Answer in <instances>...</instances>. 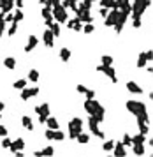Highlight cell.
I'll return each mask as SVG.
<instances>
[{"instance_id":"obj_1","label":"cell","mask_w":153,"mask_h":157,"mask_svg":"<svg viewBox=\"0 0 153 157\" xmlns=\"http://www.w3.org/2000/svg\"><path fill=\"white\" fill-rule=\"evenodd\" d=\"M51 14H53V20L58 21V23H65L67 21V12H65V7H62L60 4H55L51 7Z\"/></svg>"},{"instance_id":"obj_2","label":"cell","mask_w":153,"mask_h":157,"mask_svg":"<svg viewBox=\"0 0 153 157\" xmlns=\"http://www.w3.org/2000/svg\"><path fill=\"white\" fill-rule=\"evenodd\" d=\"M78 20L84 21V23H92V16H90V9H79L78 12Z\"/></svg>"},{"instance_id":"obj_3","label":"cell","mask_w":153,"mask_h":157,"mask_svg":"<svg viewBox=\"0 0 153 157\" xmlns=\"http://www.w3.org/2000/svg\"><path fill=\"white\" fill-rule=\"evenodd\" d=\"M148 60H151V51L141 53V55H139V60H137V67H139V69L144 67V64L148 62Z\"/></svg>"},{"instance_id":"obj_4","label":"cell","mask_w":153,"mask_h":157,"mask_svg":"<svg viewBox=\"0 0 153 157\" xmlns=\"http://www.w3.org/2000/svg\"><path fill=\"white\" fill-rule=\"evenodd\" d=\"M23 147H25V139L23 138H18L16 141H11L9 148L12 150V152H16V150H23Z\"/></svg>"},{"instance_id":"obj_5","label":"cell","mask_w":153,"mask_h":157,"mask_svg":"<svg viewBox=\"0 0 153 157\" xmlns=\"http://www.w3.org/2000/svg\"><path fill=\"white\" fill-rule=\"evenodd\" d=\"M42 39H44V44H46L48 48H51V46H53V41H55V35H53V32L51 30H44Z\"/></svg>"},{"instance_id":"obj_6","label":"cell","mask_w":153,"mask_h":157,"mask_svg":"<svg viewBox=\"0 0 153 157\" xmlns=\"http://www.w3.org/2000/svg\"><path fill=\"white\" fill-rule=\"evenodd\" d=\"M81 131H83L81 126H74V124H69V138H71V139H76V136H78Z\"/></svg>"},{"instance_id":"obj_7","label":"cell","mask_w":153,"mask_h":157,"mask_svg":"<svg viewBox=\"0 0 153 157\" xmlns=\"http://www.w3.org/2000/svg\"><path fill=\"white\" fill-rule=\"evenodd\" d=\"M37 42H39V39H37V35H30L28 37V44L25 46V51L28 53V51H32L35 46H37Z\"/></svg>"},{"instance_id":"obj_8","label":"cell","mask_w":153,"mask_h":157,"mask_svg":"<svg viewBox=\"0 0 153 157\" xmlns=\"http://www.w3.org/2000/svg\"><path fill=\"white\" fill-rule=\"evenodd\" d=\"M113 150H114V155H118V157H123L125 154H127V150H125V145H123V143H114Z\"/></svg>"},{"instance_id":"obj_9","label":"cell","mask_w":153,"mask_h":157,"mask_svg":"<svg viewBox=\"0 0 153 157\" xmlns=\"http://www.w3.org/2000/svg\"><path fill=\"white\" fill-rule=\"evenodd\" d=\"M127 90H129V92H134V94H143V88L135 83V81H129V83H127Z\"/></svg>"},{"instance_id":"obj_10","label":"cell","mask_w":153,"mask_h":157,"mask_svg":"<svg viewBox=\"0 0 153 157\" xmlns=\"http://www.w3.org/2000/svg\"><path fill=\"white\" fill-rule=\"evenodd\" d=\"M44 124H46L48 129H53V131H55V129H58V120H56V118H53V116H49V115H48V118H46V122H44Z\"/></svg>"},{"instance_id":"obj_11","label":"cell","mask_w":153,"mask_h":157,"mask_svg":"<svg viewBox=\"0 0 153 157\" xmlns=\"http://www.w3.org/2000/svg\"><path fill=\"white\" fill-rule=\"evenodd\" d=\"M35 113H37V115H49V104L44 103V104L37 106V108H35Z\"/></svg>"},{"instance_id":"obj_12","label":"cell","mask_w":153,"mask_h":157,"mask_svg":"<svg viewBox=\"0 0 153 157\" xmlns=\"http://www.w3.org/2000/svg\"><path fill=\"white\" fill-rule=\"evenodd\" d=\"M58 57H60L62 62H67V60L71 58V50H69V48H62L60 53H58Z\"/></svg>"},{"instance_id":"obj_13","label":"cell","mask_w":153,"mask_h":157,"mask_svg":"<svg viewBox=\"0 0 153 157\" xmlns=\"http://www.w3.org/2000/svg\"><path fill=\"white\" fill-rule=\"evenodd\" d=\"M21 124H23V127L25 129H28V131H33V124H32V118L28 115H25L23 118H21Z\"/></svg>"},{"instance_id":"obj_14","label":"cell","mask_w":153,"mask_h":157,"mask_svg":"<svg viewBox=\"0 0 153 157\" xmlns=\"http://www.w3.org/2000/svg\"><path fill=\"white\" fill-rule=\"evenodd\" d=\"M4 65H5L7 69H14V67H16V58H14V57H7V58H4Z\"/></svg>"},{"instance_id":"obj_15","label":"cell","mask_w":153,"mask_h":157,"mask_svg":"<svg viewBox=\"0 0 153 157\" xmlns=\"http://www.w3.org/2000/svg\"><path fill=\"white\" fill-rule=\"evenodd\" d=\"M49 30L53 32L55 37H58V35H60V23H58V21H53L49 25Z\"/></svg>"},{"instance_id":"obj_16","label":"cell","mask_w":153,"mask_h":157,"mask_svg":"<svg viewBox=\"0 0 153 157\" xmlns=\"http://www.w3.org/2000/svg\"><path fill=\"white\" fill-rule=\"evenodd\" d=\"M134 154H135V155H143L144 154V143H134Z\"/></svg>"},{"instance_id":"obj_17","label":"cell","mask_w":153,"mask_h":157,"mask_svg":"<svg viewBox=\"0 0 153 157\" xmlns=\"http://www.w3.org/2000/svg\"><path fill=\"white\" fill-rule=\"evenodd\" d=\"M137 124H139V132L146 136V134L150 132V127L146 126V122H141V120H137Z\"/></svg>"},{"instance_id":"obj_18","label":"cell","mask_w":153,"mask_h":157,"mask_svg":"<svg viewBox=\"0 0 153 157\" xmlns=\"http://www.w3.org/2000/svg\"><path fill=\"white\" fill-rule=\"evenodd\" d=\"M76 139H78L79 143H88V141H90V136H88V134H84V132L81 131V132L76 136Z\"/></svg>"},{"instance_id":"obj_19","label":"cell","mask_w":153,"mask_h":157,"mask_svg":"<svg viewBox=\"0 0 153 157\" xmlns=\"http://www.w3.org/2000/svg\"><path fill=\"white\" fill-rule=\"evenodd\" d=\"M21 90H23V92H21V99H23V101H27V99H30V97H32V90H30V88L23 87Z\"/></svg>"},{"instance_id":"obj_20","label":"cell","mask_w":153,"mask_h":157,"mask_svg":"<svg viewBox=\"0 0 153 157\" xmlns=\"http://www.w3.org/2000/svg\"><path fill=\"white\" fill-rule=\"evenodd\" d=\"M63 138H65V134H63L62 131H58V129H55V131H53V139H55V141H62Z\"/></svg>"},{"instance_id":"obj_21","label":"cell","mask_w":153,"mask_h":157,"mask_svg":"<svg viewBox=\"0 0 153 157\" xmlns=\"http://www.w3.org/2000/svg\"><path fill=\"white\" fill-rule=\"evenodd\" d=\"M23 18H25V14H23V11H21V9H18L14 14H12V21H16V23H18V21H21Z\"/></svg>"},{"instance_id":"obj_22","label":"cell","mask_w":153,"mask_h":157,"mask_svg":"<svg viewBox=\"0 0 153 157\" xmlns=\"http://www.w3.org/2000/svg\"><path fill=\"white\" fill-rule=\"evenodd\" d=\"M28 80H30V81H37V80H39V71L32 69L30 73H28Z\"/></svg>"},{"instance_id":"obj_23","label":"cell","mask_w":153,"mask_h":157,"mask_svg":"<svg viewBox=\"0 0 153 157\" xmlns=\"http://www.w3.org/2000/svg\"><path fill=\"white\" fill-rule=\"evenodd\" d=\"M23 87H27V80H18V81H14V88H16V90H21Z\"/></svg>"},{"instance_id":"obj_24","label":"cell","mask_w":153,"mask_h":157,"mask_svg":"<svg viewBox=\"0 0 153 157\" xmlns=\"http://www.w3.org/2000/svg\"><path fill=\"white\" fill-rule=\"evenodd\" d=\"M134 143H144V134H137V136H132V145Z\"/></svg>"},{"instance_id":"obj_25","label":"cell","mask_w":153,"mask_h":157,"mask_svg":"<svg viewBox=\"0 0 153 157\" xmlns=\"http://www.w3.org/2000/svg\"><path fill=\"white\" fill-rule=\"evenodd\" d=\"M95 129H99V122H97V120H95L93 116H90V131L93 132Z\"/></svg>"},{"instance_id":"obj_26","label":"cell","mask_w":153,"mask_h":157,"mask_svg":"<svg viewBox=\"0 0 153 157\" xmlns=\"http://www.w3.org/2000/svg\"><path fill=\"white\" fill-rule=\"evenodd\" d=\"M16 30H18V23H16V21H12V25L9 27L7 34H9V35H14V34H16Z\"/></svg>"},{"instance_id":"obj_27","label":"cell","mask_w":153,"mask_h":157,"mask_svg":"<svg viewBox=\"0 0 153 157\" xmlns=\"http://www.w3.org/2000/svg\"><path fill=\"white\" fill-rule=\"evenodd\" d=\"M113 147H114V141H106V143L102 145V148H104L106 152H111V150H113Z\"/></svg>"},{"instance_id":"obj_28","label":"cell","mask_w":153,"mask_h":157,"mask_svg":"<svg viewBox=\"0 0 153 157\" xmlns=\"http://www.w3.org/2000/svg\"><path fill=\"white\" fill-rule=\"evenodd\" d=\"M102 64H104V65H111V64H113V57L104 55V57H102Z\"/></svg>"},{"instance_id":"obj_29","label":"cell","mask_w":153,"mask_h":157,"mask_svg":"<svg viewBox=\"0 0 153 157\" xmlns=\"http://www.w3.org/2000/svg\"><path fill=\"white\" fill-rule=\"evenodd\" d=\"M83 28V32H84V34H92L93 32V25L92 23H86V25H84V27H81Z\"/></svg>"},{"instance_id":"obj_30","label":"cell","mask_w":153,"mask_h":157,"mask_svg":"<svg viewBox=\"0 0 153 157\" xmlns=\"http://www.w3.org/2000/svg\"><path fill=\"white\" fill-rule=\"evenodd\" d=\"M122 143H123V145H132V136H130V134H125Z\"/></svg>"},{"instance_id":"obj_31","label":"cell","mask_w":153,"mask_h":157,"mask_svg":"<svg viewBox=\"0 0 153 157\" xmlns=\"http://www.w3.org/2000/svg\"><path fill=\"white\" fill-rule=\"evenodd\" d=\"M69 124H74V126H81V127H83V120L79 118V116H74V118H72Z\"/></svg>"},{"instance_id":"obj_32","label":"cell","mask_w":153,"mask_h":157,"mask_svg":"<svg viewBox=\"0 0 153 157\" xmlns=\"http://www.w3.org/2000/svg\"><path fill=\"white\" fill-rule=\"evenodd\" d=\"M44 136H46V139H49V141H53V129H46Z\"/></svg>"},{"instance_id":"obj_33","label":"cell","mask_w":153,"mask_h":157,"mask_svg":"<svg viewBox=\"0 0 153 157\" xmlns=\"http://www.w3.org/2000/svg\"><path fill=\"white\" fill-rule=\"evenodd\" d=\"M53 154H55V150H53L51 147H48V148L42 150V155H53Z\"/></svg>"},{"instance_id":"obj_34","label":"cell","mask_w":153,"mask_h":157,"mask_svg":"<svg viewBox=\"0 0 153 157\" xmlns=\"http://www.w3.org/2000/svg\"><path fill=\"white\" fill-rule=\"evenodd\" d=\"M9 145H11V139L7 136H4V139H2V147H4V148H9Z\"/></svg>"},{"instance_id":"obj_35","label":"cell","mask_w":153,"mask_h":157,"mask_svg":"<svg viewBox=\"0 0 153 157\" xmlns=\"http://www.w3.org/2000/svg\"><path fill=\"white\" fill-rule=\"evenodd\" d=\"M84 94H86V99H93V97H95V92H93V90H88V88H86Z\"/></svg>"},{"instance_id":"obj_36","label":"cell","mask_w":153,"mask_h":157,"mask_svg":"<svg viewBox=\"0 0 153 157\" xmlns=\"http://www.w3.org/2000/svg\"><path fill=\"white\" fill-rule=\"evenodd\" d=\"M76 90H78L79 94H84V92H86V87H84V85H78V87H76Z\"/></svg>"},{"instance_id":"obj_37","label":"cell","mask_w":153,"mask_h":157,"mask_svg":"<svg viewBox=\"0 0 153 157\" xmlns=\"http://www.w3.org/2000/svg\"><path fill=\"white\" fill-rule=\"evenodd\" d=\"M0 136H7V129H5V126H0Z\"/></svg>"},{"instance_id":"obj_38","label":"cell","mask_w":153,"mask_h":157,"mask_svg":"<svg viewBox=\"0 0 153 157\" xmlns=\"http://www.w3.org/2000/svg\"><path fill=\"white\" fill-rule=\"evenodd\" d=\"M93 134H95L97 138H100V139L104 138V132H102V131H99V129H95V131H93Z\"/></svg>"},{"instance_id":"obj_39","label":"cell","mask_w":153,"mask_h":157,"mask_svg":"<svg viewBox=\"0 0 153 157\" xmlns=\"http://www.w3.org/2000/svg\"><path fill=\"white\" fill-rule=\"evenodd\" d=\"M100 16H107V7H104V5L100 7Z\"/></svg>"},{"instance_id":"obj_40","label":"cell","mask_w":153,"mask_h":157,"mask_svg":"<svg viewBox=\"0 0 153 157\" xmlns=\"http://www.w3.org/2000/svg\"><path fill=\"white\" fill-rule=\"evenodd\" d=\"M32 90V97H33V95H37L39 94V87H33V88H30Z\"/></svg>"},{"instance_id":"obj_41","label":"cell","mask_w":153,"mask_h":157,"mask_svg":"<svg viewBox=\"0 0 153 157\" xmlns=\"http://www.w3.org/2000/svg\"><path fill=\"white\" fill-rule=\"evenodd\" d=\"M14 5H16V7H23V0H14Z\"/></svg>"},{"instance_id":"obj_42","label":"cell","mask_w":153,"mask_h":157,"mask_svg":"<svg viewBox=\"0 0 153 157\" xmlns=\"http://www.w3.org/2000/svg\"><path fill=\"white\" fill-rule=\"evenodd\" d=\"M46 118H48V115H39V122L44 124V122H46Z\"/></svg>"},{"instance_id":"obj_43","label":"cell","mask_w":153,"mask_h":157,"mask_svg":"<svg viewBox=\"0 0 153 157\" xmlns=\"http://www.w3.org/2000/svg\"><path fill=\"white\" fill-rule=\"evenodd\" d=\"M4 108H5V104H4V103H0V111H2Z\"/></svg>"},{"instance_id":"obj_44","label":"cell","mask_w":153,"mask_h":157,"mask_svg":"<svg viewBox=\"0 0 153 157\" xmlns=\"http://www.w3.org/2000/svg\"><path fill=\"white\" fill-rule=\"evenodd\" d=\"M39 2H41V4H44V2H46V0H39Z\"/></svg>"},{"instance_id":"obj_45","label":"cell","mask_w":153,"mask_h":157,"mask_svg":"<svg viewBox=\"0 0 153 157\" xmlns=\"http://www.w3.org/2000/svg\"><path fill=\"white\" fill-rule=\"evenodd\" d=\"M0 116H2V115H0Z\"/></svg>"}]
</instances>
